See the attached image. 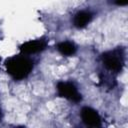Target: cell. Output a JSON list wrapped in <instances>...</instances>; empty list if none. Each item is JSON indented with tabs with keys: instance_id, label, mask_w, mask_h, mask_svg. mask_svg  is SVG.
Masks as SVG:
<instances>
[{
	"instance_id": "52a82bcc",
	"label": "cell",
	"mask_w": 128,
	"mask_h": 128,
	"mask_svg": "<svg viewBox=\"0 0 128 128\" xmlns=\"http://www.w3.org/2000/svg\"><path fill=\"white\" fill-rule=\"evenodd\" d=\"M57 50L65 56H71L76 52V47L75 45L70 42V41H63L58 43L57 45Z\"/></svg>"
},
{
	"instance_id": "3957f363",
	"label": "cell",
	"mask_w": 128,
	"mask_h": 128,
	"mask_svg": "<svg viewBox=\"0 0 128 128\" xmlns=\"http://www.w3.org/2000/svg\"><path fill=\"white\" fill-rule=\"evenodd\" d=\"M57 91L61 97H64L73 102L81 101V94L78 92L76 86L71 82H59L57 84Z\"/></svg>"
},
{
	"instance_id": "5b68a950",
	"label": "cell",
	"mask_w": 128,
	"mask_h": 128,
	"mask_svg": "<svg viewBox=\"0 0 128 128\" xmlns=\"http://www.w3.org/2000/svg\"><path fill=\"white\" fill-rule=\"evenodd\" d=\"M46 45H47L46 40L36 39V40H31V41L23 43L22 45H20L19 49L24 54H34V53L43 51L45 49Z\"/></svg>"
},
{
	"instance_id": "277c9868",
	"label": "cell",
	"mask_w": 128,
	"mask_h": 128,
	"mask_svg": "<svg viewBox=\"0 0 128 128\" xmlns=\"http://www.w3.org/2000/svg\"><path fill=\"white\" fill-rule=\"evenodd\" d=\"M81 118L83 122L92 127L101 126V118L96 110L92 109L91 107H83L81 110Z\"/></svg>"
},
{
	"instance_id": "6da1fadb",
	"label": "cell",
	"mask_w": 128,
	"mask_h": 128,
	"mask_svg": "<svg viewBox=\"0 0 128 128\" xmlns=\"http://www.w3.org/2000/svg\"><path fill=\"white\" fill-rule=\"evenodd\" d=\"M8 74L15 80L26 78L33 69V62L30 58L22 55L10 57L5 62Z\"/></svg>"
},
{
	"instance_id": "ba28073f",
	"label": "cell",
	"mask_w": 128,
	"mask_h": 128,
	"mask_svg": "<svg viewBox=\"0 0 128 128\" xmlns=\"http://www.w3.org/2000/svg\"><path fill=\"white\" fill-rule=\"evenodd\" d=\"M116 4L117 5H120V6H125L127 3H128V0H115Z\"/></svg>"
},
{
	"instance_id": "7a4b0ae2",
	"label": "cell",
	"mask_w": 128,
	"mask_h": 128,
	"mask_svg": "<svg viewBox=\"0 0 128 128\" xmlns=\"http://www.w3.org/2000/svg\"><path fill=\"white\" fill-rule=\"evenodd\" d=\"M104 66L113 72H120L124 66V54L121 49L106 52L102 55Z\"/></svg>"
},
{
	"instance_id": "9c48e42d",
	"label": "cell",
	"mask_w": 128,
	"mask_h": 128,
	"mask_svg": "<svg viewBox=\"0 0 128 128\" xmlns=\"http://www.w3.org/2000/svg\"><path fill=\"white\" fill-rule=\"evenodd\" d=\"M1 117H2V113H1V109H0V120H1Z\"/></svg>"
},
{
	"instance_id": "8992f818",
	"label": "cell",
	"mask_w": 128,
	"mask_h": 128,
	"mask_svg": "<svg viewBox=\"0 0 128 128\" xmlns=\"http://www.w3.org/2000/svg\"><path fill=\"white\" fill-rule=\"evenodd\" d=\"M92 19V15L88 11H79L75 14L73 18V24L77 28H83L85 27Z\"/></svg>"
}]
</instances>
